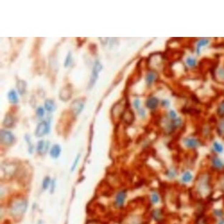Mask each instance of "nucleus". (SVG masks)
I'll return each instance as SVG.
<instances>
[{
	"label": "nucleus",
	"instance_id": "f257e3e1",
	"mask_svg": "<svg viewBox=\"0 0 224 224\" xmlns=\"http://www.w3.org/2000/svg\"><path fill=\"white\" fill-rule=\"evenodd\" d=\"M197 191L201 196L207 197L211 190V177L209 173L200 175L196 182Z\"/></svg>",
	"mask_w": 224,
	"mask_h": 224
},
{
	"label": "nucleus",
	"instance_id": "f03ea898",
	"mask_svg": "<svg viewBox=\"0 0 224 224\" xmlns=\"http://www.w3.org/2000/svg\"><path fill=\"white\" fill-rule=\"evenodd\" d=\"M28 206L27 199L23 198H18L14 199L10 206V214L14 218L22 217L25 212Z\"/></svg>",
	"mask_w": 224,
	"mask_h": 224
},
{
	"label": "nucleus",
	"instance_id": "7ed1b4c3",
	"mask_svg": "<svg viewBox=\"0 0 224 224\" xmlns=\"http://www.w3.org/2000/svg\"><path fill=\"white\" fill-rule=\"evenodd\" d=\"M1 143L6 146H10L14 144L15 138L14 135L9 131L1 130L0 133Z\"/></svg>",
	"mask_w": 224,
	"mask_h": 224
},
{
	"label": "nucleus",
	"instance_id": "20e7f679",
	"mask_svg": "<svg viewBox=\"0 0 224 224\" xmlns=\"http://www.w3.org/2000/svg\"><path fill=\"white\" fill-rule=\"evenodd\" d=\"M183 144L185 147L189 150H196L201 145V141L194 137L186 138L183 140Z\"/></svg>",
	"mask_w": 224,
	"mask_h": 224
},
{
	"label": "nucleus",
	"instance_id": "39448f33",
	"mask_svg": "<svg viewBox=\"0 0 224 224\" xmlns=\"http://www.w3.org/2000/svg\"><path fill=\"white\" fill-rule=\"evenodd\" d=\"M102 69V65H101V63L99 62V61H96V62L95 63V64H94L93 70H92V75H91V77H90V81L89 83L90 87H92V86H93V85L95 84V83L98 79L99 72L101 71Z\"/></svg>",
	"mask_w": 224,
	"mask_h": 224
},
{
	"label": "nucleus",
	"instance_id": "423d86ee",
	"mask_svg": "<svg viewBox=\"0 0 224 224\" xmlns=\"http://www.w3.org/2000/svg\"><path fill=\"white\" fill-rule=\"evenodd\" d=\"M211 164L212 168L217 171H222L224 170V162L217 155H214L211 157Z\"/></svg>",
	"mask_w": 224,
	"mask_h": 224
},
{
	"label": "nucleus",
	"instance_id": "0eeeda50",
	"mask_svg": "<svg viewBox=\"0 0 224 224\" xmlns=\"http://www.w3.org/2000/svg\"><path fill=\"white\" fill-rule=\"evenodd\" d=\"M71 111L75 116H77L79 115L84 108L83 101L81 99H76L74 100L71 106Z\"/></svg>",
	"mask_w": 224,
	"mask_h": 224
},
{
	"label": "nucleus",
	"instance_id": "6e6552de",
	"mask_svg": "<svg viewBox=\"0 0 224 224\" xmlns=\"http://www.w3.org/2000/svg\"><path fill=\"white\" fill-rule=\"evenodd\" d=\"M49 132V125L45 121L40 122L36 127L35 135L36 137H41L46 135Z\"/></svg>",
	"mask_w": 224,
	"mask_h": 224
},
{
	"label": "nucleus",
	"instance_id": "1a4fd4ad",
	"mask_svg": "<svg viewBox=\"0 0 224 224\" xmlns=\"http://www.w3.org/2000/svg\"><path fill=\"white\" fill-rule=\"evenodd\" d=\"M125 110V104H123L122 102H119L112 109V116L115 117L122 118Z\"/></svg>",
	"mask_w": 224,
	"mask_h": 224
},
{
	"label": "nucleus",
	"instance_id": "9d476101",
	"mask_svg": "<svg viewBox=\"0 0 224 224\" xmlns=\"http://www.w3.org/2000/svg\"><path fill=\"white\" fill-rule=\"evenodd\" d=\"M127 197V192L125 190H122L120 192H119L117 194L116 197L115 198V206L117 208H122L123 207L125 200Z\"/></svg>",
	"mask_w": 224,
	"mask_h": 224
},
{
	"label": "nucleus",
	"instance_id": "9b49d317",
	"mask_svg": "<svg viewBox=\"0 0 224 224\" xmlns=\"http://www.w3.org/2000/svg\"><path fill=\"white\" fill-rule=\"evenodd\" d=\"M17 167L12 163H3L1 165V170L7 176H12L17 171Z\"/></svg>",
	"mask_w": 224,
	"mask_h": 224
},
{
	"label": "nucleus",
	"instance_id": "f8f14e48",
	"mask_svg": "<svg viewBox=\"0 0 224 224\" xmlns=\"http://www.w3.org/2000/svg\"><path fill=\"white\" fill-rule=\"evenodd\" d=\"M72 95V88L69 85H67L60 91L59 98L64 102H66L71 98Z\"/></svg>",
	"mask_w": 224,
	"mask_h": 224
},
{
	"label": "nucleus",
	"instance_id": "ddd939ff",
	"mask_svg": "<svg viewBox=\"0 0 224 224\" xmlns=\"http://www.w3.org/2000/svg\"><path fill=\"white\" fill-rule=\"evenodd\" d=\"M122 118L123 119V121L125 122L126 125H130L134 122L135 115H134L133 112L132 110H125V112L124 113Z\"/></svg>",
	"mask_w": 224,
	"mask_h": 224
},
{
	"label": "nucleus",
	"instance_id": "4468645a",
	"mask_svg": "<svg viewBox=\"0 0 224 224\" xmlns=\"http://www.w3.org/2000/svg\"><path fill=\"white\" fill-rule=\"evenodd\" d=\"M48 147H49L48 142L41 140L38 143L36 147V151L39 154H44L47 152Z\"/></svg>",
	"mask_w": 224,
	"mask_h": 224
},
{
	"label": "nucleus",
	"instance_id": "2eb2a0df",
	"mask_svg": "<svg viewBox=\"0 0 224 224\" xmlns=\"http://www.w3.org/2000/svg\"><path fill=\"white\" fill-rule=\"evenodd\" d=\"M152 216L153 220L156 222H160L164 218L163 212L160 209H155L152 211Z\"/></svg>",
	"mask_w": 224,
	"mask_h": 224
},
{
	"label": "nucleus",
	"instance_id": "dca6fc26",
	"mask_svg": "<svg viewBox=\"0 0 224 224\" xmlns=\"http://www.w3.org/2000/svg\"><path fill=\"white\" fill-rule=\"evenodd\" d=\"M14 122L15 119L14 117L12 115L8 113L5 117V119L3 122V125L7 128H11L14 125Z\"/></svg>",
	"mask_w": 224,
	"mask_h": 224
},
{
	"label": "nucleus",
	"instance_id": "f3484780",
	"mask_svg": "<svg viewBox=\"0 0 224 224\" xmlns=\"http://www.w3.org/2000/svg\"><path fill=\"white\" fill-rule=\"evenodd\" d=\"M194 179V176L190 172L187 171L184 172L181 177V182L184 184H189Z\"/></svg>",
	"mask_w": 224,
	"mask_h": 224
},
{
	"label": "nucleus",
	"instance_id": "a211bd4d",
	"mask_svg": "<svg viewBox=\"0 0 224 224\" xmlns=\"http://www.w3.org/2000/svg\"><path fill=\"white\" fill-rule=\"evenodd\" d=\"M212 150L215 154H221L224 152V147L223 144L215 141L212 144Z\"/></svg>",
	"mask_w": 224,
	"mask_h": 224
},
{
	"label": "nucleus",
	"instance_id": "6ab92c4d",
	"mask_svg": "<svg viewBox=\"0 0 224 224\" xmlns=\"http://www.w3.org/2000/svg\"><path fill=\"white\" fill-rule=\"evenodd\" d=\"M61 152V148L60 145L58 144H55L54 146H52V147L51 149L50 155H51L52 158L56 159L60 155Z\"/></svg>",
	"mask_w": 224,
	"mask_h": 224
},
{
	"label": "nucleus",
	"instance_id": "aec40b11",
	"mask_svg": "<svg viewBox=\"0 0 224 224\" xmlns=\"http://www.w3.org/2000/svg\"><path fill=\"white\" fill-rule=\"evenodd\" d=\"M216 132L219 136L224 137V117L221 118L219 120L216 126Z\"/></svg>",
	"mask_w": 224,
	"mask_h": 224
},
{
	"label": "nucleus",
	"instance_id": "412c9836",
	"mask_svg": "<svg viewBox=\"0 0 224 224\" xmlns=\"http://www.w3.org/2000/svg\"><path fill=\"white\" fill-rule=\"evenodd\" d=\"M159 105V100L156 98H150L148 99L146 103L147 107L150 109H155Z\"/></svg>",
	"mask_w": 224,
	"mask_h": 224
},
{
	"label": "nucleus",
	"instance_id": "4be33fe9",
	"mask_svg": "<svg viewBox=\"0 0 224 224\" xmlns=\"http://www.w3.org/2000/svg\"><path fill=\"white\" fill-rule=\"evenodd\" d=\"M17 87L19 93L20 95H23L26 91L27 83L23 80H19L17 83Z\"/></svg>",
	"mask_w": 224,
	"mask_h": 224
},
{
	"label": "nucleus",
	"instance_id": "5701e85b",
	"mask_svg": "<svg viewBox=\"0 0 224 224\" xmlns=\"http://www.w3.org/2000/svg\"><path fill=\"white\" fill-rule=\"evenodd\" d=\"M44 106L45 109L49 112H53L56 109V106L54 102L52 100L49 99H48L45 101Z\"/></svg>",
	"mask_w": 224,
	"mask_h": 224
},
{
	"label": "nucleus",
	"instance_id": "b1692460",
	"mask_svg": "<svg viewBox=\"0 0 224 224\" xmlns=\"http://www.w3.org/2000/svg\"><path fill=\"white\" fill-rule=\"evenodd\" d=\"M8 97L9 99V102L12 103H18V98L17 93L14 90L10 91L8 94Z\"/></svg>",
	"mask_w": 224,
	"mask_h": 224
},
{
	"label": "nucleus",
	"instance_id": "393cba45",
	"mask_svg": "<svg viewBox=\"0 0 224 224\" xmlns=\"http://www.w3.org/2000/svg\"><path fill=\"white\" fill-rule=\"evenodd\" d=\"M150 201L153 205L159 204L160 201V196L157 192H152L150 195Z\"/></svg>",
	"mask_w": 224,
	"mask_h": 224
},
{
	"label": "nucleus",
	"instance_id": "a878e982",
	"mask_svg": "<svg viewBox=\"0 0 224 224\" xmlns=\"http://www.w3.org/2000/svg\"><path fill=\"white\" fill-rule=\"evenodd\" d=\"M165 176L169 179H174L178 176V172L175 169H170L165 172Z\"/></svg>",
	"mask_w": 224,
	"mask_h": 224
},
{
	"label": "nucleus",
	"instance_id": "bb28decb",
	"mask_svg": "<svg viewBox=\"0 0 224 224\" xmlns=\"http://www.w3.org/2000/svg\"><path fill=\"white\" fill-rule=\"evenodd\" d=\"M157 79V75L153 72L149 73L146 76V82L148 84L150 85Z\"/></svg>",
	"mask_w": 224,
	"mask_h": 224
},
{
	"label": "nucleus",
	"instance_id": "cd10ccee",
	"mask_svg": "<svg viewBox=\"0 0 224 224\" xmlns=\"http://www.w3.org/2000/svg\"><path fill=\"white\" fill-rule=\"evenodd\" d=\"M218 78L219 79H220L221 81H224V67H220L219 68L217 71H216V73Z\"/></svg>",
	"mask_w": 224,
	"mask_h": 224
},
{
	"label": "nucleus",
	"instance_id": "c85d7f7f",
	"mask_svg": "<svg viewBox=\"0 0 224 224\" xmlns=\"http://www.w3.org/2000/svg\"><path fill=\"white\" fill-rule=\"evenodd\" d=\"M213 215L215 217L218 218L219 219L222 218L224 216V211L221 209H215L213 211Z\"/></svg>",
	"mask_w": 224,
	"mask_h": 224
},
{
	"label": "nucleus",
	"instance_id": "c756f323",
	"mask_svg": "<svg viewBox=\"0 0 224 224\" xmlns=\"http://www.w3.org/2000/svg\"><path fill=\"white\" fill-rule=\"evenodd\" d=\"M217 113L221 118L224 117V102L220 103L217 109Z\"/></svg>",
	"mask_w": 224,
	"mask_h": 224
},
{
	"label": "nucleus",
	"instance_id": "7c9ffc66",
	"mask_svg": "<svg viewBox=\"0 0 224 224\" xmlns=\"http://www.w3.org/2000/svg\"><path fill=\"white\" fill-rule=\"evenodd\" d=\"M72 54H71V52H69V53H68V55H67V56H66V58L65 61V63H64V66H65V67H68V66H69L72 63Z\"/></svg>",
	"mask_w": 224,
	"mask_h": 224
},
{
	"label": "nucleus",
	"instance_id": "2f4dec72",
	"mask_svg": "<svg viewBox=\"0 0 224 224\" xmlns=\"http://www.w3.org/2000/svg\"><path fill=\"white\" fill-rule=\"evenodd\" d=\"M51 183V179L49 177H45V179L43 181V183H42V187L44 189H46L47 188L49 187V186Z\"/></svg>",
	"mask_w": 224,
	"mask_h": 224
},
{
	"label": "nucleus",
	"instance_id": "473e14b6",
	"mask_svg": "<svg viewBox=\"0 0 224 224\" xmlns=\"http://www.w3.org/2000/svg\"><path fill=\"white\" fill-rule=\"evenodd\" d=\"M208 42H209V41H208V39H202V40H201V41L198 44V52H199V49H200V48H201L202 46H206V45H207V44H208Z\"/></svg>",
	"mask_w": 224,
	"mask_h": 224
},
{
	"label": "nucleus",
	"instance_id": "72a5a7b5",
	"mask_svg": "<svg viewBox=\"0 0 224 224\" xmlns=\"http://www.w3.org/2000/svg\"><path fill=\"white\" fill-rule=\"evenodd\" d=\"M44 113H45L44 110L42 107H39L37 109L36 114L39 117H42L44 115Z\"/></svg>",
	"mask_w": 224,
	"mask_h": 224
},
{
	"label": "nucleus",
	"instance_id": "f704fd0d",
	"mask_svg": "<svg viewBox=\"0 0 224 224\" xmlns=\"http://www.w3.org/2000/svg\"><path fill=\"white\" fill-rule=\"evenodd\" d=\"M187 62L188 63V65L191 67H194L196 66V61L195 59L191 58H189L187 60Z\"/></svg>",
	"mask_w": 224,
	"mask_h": 224
},
{
	"label": "nucleus",
	"instance_id": "c9c22d12",
	"mask_svg": "<svg viewBox=\"0 0 224 224\" xmlns=\"http://www.w3.org/2000/svg\"><path fill=\"white\" fill-rule=\"evenodd\" d=\"M80 157H81V155L79 154V155H77V157H76V159H75V161L73 162V165H72L71 170L73 171L75 169H76V166H77L78 164V162H79V161Z\"/></svg>",
	"mask_w": 224,
	"mask_h": 224
},
{
	"label": "nucleus",
	"instance_id": "e433bc0d",
	"mask_svg": "<svg viewBox=\"0 0 224 224\" xmlns=\"http://www.w3.org/2000/svg\"><path fill=\"white\" fill-rule=\"evenodd\" d=\"M169 117H170L172 120L176 119L177 118V114L174 111L171 110L170 113H169Z\"/></svg>",
	"mask_w": 224,
	"mask_h": 224
},
{
	"label": "nucleus",
	"instance_id": "4c0bfd02",
	"mask_svg": "<svg viewBox=\"0 0 224 224\" xmlns=\"http://www.w3.org/2000/svg\"><path fill=\"white\" fill-rule=\"evenodd\" d=\"M196 224H208L206 222V221L205 220L204 218H203L202 217H200L197 221Z\"/></svg>",
	"mask_w": 224,
	"mask_h": 224
},
{
	"label": "nucleus",
	"instance_id": "58836bf2",
	"mask_svg": "<svg viewBox=\"0 0 224 224\" xmlns=\"http://www.w3.org/2000/svg\"><path fill=\"white\" fill-rule=\"evenodd\" d=\"M140 102L139 100H135L134 102V106H135V108L136 109H138L140 106Z\"/></svg>",
	"mask_w": 224,
	"mask_h": 224
},
{
	"label": "nucleus",
	"instance_id": "ea45409f",
	"mask_svg": "<svg viewBox=\"0 0 224 224\" xmlns=\"http://www.w3.org/2000/svg\"><path fill=\"white\" fill-rule=\"evenodd\" d=\"M139 115H140V116L142 117H144L145 116V111L144 110L141 109L139 111Z\"/></svg>",
	"mask_w": 224,
	"mask_h": 224
},
{
	"label": "nucleus",
	"instance_id": "a19ab883",
	"mask_svg": "<svg viewBox=\"0 0 224 224\" xmlns=\"http://www.w3.org/2000/svg\"><path fill=\"white\" fill-rule=\"evenodd\" d=\"M217 224H224V218H221L219 219L218 222Z\"/></svg>",
	"mask_w": 224,
	"mask_h": 224
}]
</instances>
